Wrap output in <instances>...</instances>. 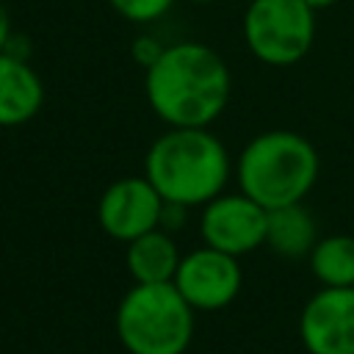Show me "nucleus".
I'll list each match as a JSON object with an SVG mask.
<instances>
[{"instance_id":"f257e3e1","label":"nucleus","mask_w":354,"mask_h":354,"mask_svg":"<svg viewBox=\"0 0 354 354\" xmlns=\"http://www.w3.org/2000/svg\"><path fill=\"white\" fill-rule=\"evenodd\" d=\"M144 94L166 127H210L230 105L232 75L207 44L174 41L144 72Z\"/></svg>"},{"instance_id":"f03ea898","label":"nucleus","mask_w":354,"mask_h":354,"mask_svg":"<svg viewBox=\"0 0 354 354\" xmlns=\"http://www.w3.org/2000/svg\"><path fill=\"white\" fill-rule=\"evenodd\" d=\"M235 166L210 127H169L144 155V177L169 205L202 207L227 191Z\"/></svg>"},{"instance_id":"7ed1b4c3","label":"nucleus","mask_w":354,"mask_h":354,"mask_svg":"<svg viewBox=\"0 0 354 354\" xmlns=\"http://www.w3.org/2000/svg\"><path fill=\"white\" fill-rule=\"evenodd\" d=\"M318 174V149L293 130H266L254 136L235 160L238 191L266 210L299 205L313 191Z\"/></svg>"},{"instance_id":"20e7f679","label":"nucleus","mask_w":354,"mask_h":354,"mask_svg":"<svg viewBox=\"0 0 354 354\" xmlns=\"http://www.w3.org/2000/svg\"><path fill=\"white\" fill-rule=\"evenodd\" d=\"M194 313L174 282H136L116 307L119 343L130 354H185L194 337Z\"/></svg>"},{"instance_id":"39448f33","label":"nucleus","mask_w":354,"mask_h":354,"mask_svg":"<svg viewBox=\"0 0 354 354\" xmlns=\"http://www.w3.org/2000/svg\"><path fill=\"white\" fill-rule=\"evenodd\" d=\"M315 14L304 0H252L243 11V44L268 66L299 64L315 41Z\"/></svg>"},{"instance_id":"423d86ee","label":"nucleus","mask_w":354,"mask_h":354,"mask_svg":"<svg viewBox=\"0 0 354 354\" xmlns=\"http://www.w3.org/2000/svg\"><path fill=\"white\" fill-rule=\"evenodd\" d=\"M266 224L268 210L263 205L249 199L243 191H224L207 205H202L199 238L210 249L241 257L266 246Z\"/></svg>"},{"instance_id":"0eeeda50","label":"nucleus","mask_w":354,"mask_h":354,"mask_svg":"<svg viewBox=\"0 0 354 354\" xmlns=\"http://www.w3.org/2000/svg\"><path fill=\"white\" fill-rule=\"evenodd\" d=\"M163 196L155 191V185L141 174L119 177L113 180L97 202V221L102 232L113 241L130 243L144 232H152L160 227L163 218Z\"/></svg>"},{"instance_id":"6e6552de","label":"nucleus","mask_w":354,"mask_h":354,"mask_svg":"<svg viewBox=\"0 0 354 354\" xmlns=\"http://www.w3.org/2000/svg\"><path fill=\"white\" fill-rule=\"evenodd\" d=\"M171 282L194 310L213 313V310H224L238 299L243 285V271L238 257L202 243L199 249L183 254Z\"/></svg>"},{"instance_id":"1a4fd4ad","label":"nucleus","mask_w":354,"mask_h":354,"mask_svg":"<svg viewBox=\"0 0 354 354\" xmlns=\"http://www.w3.org/2000/svg\"><path fill=\"white\" fill-rule=\"evenodd\" d=\"M299 337L310 354H354V288H321L299 315Z\"/></svg>"},{"instance_id":"9d476101","label":"nucleus","mask_w":354,"mask_h":354,"mask_svg":"<svg viewBox=\"0 0 354 354\" xmlns=\"http://www.w3.org/2000/svg\"><path fill=\"white\" fill-rule=\"evenodd\" d=\"M44 105V83L28 58L0 53V127L30 122Z\"/></svg>"},{"instance_id":"9b49d317","label":"nucleus","mask_w":354,"mask_h":354,"mask_svg":"<svg viewBox=\"0 0 354 354\" xmlns=\"http://www.w3.org/2000/svg\"><path fill=\"white\" fill-rule=\"evenodd\" d=\"M180 260H183L180 249H177L171 232H166L163 227L138 235L136 241L127 243V252H124L127 271H130L133 282H138V285L171 282Z\"/></svg>"},{"instance_id":"f8f14e48","label":"nucleus","mask_w":354,"mask_h":354,"mask_svg":"<svg viewBox=\"0 0 354 354\" xmlns=\"http://www.w3.org/2000/svg\"><path fill=\"white\" fill-rule=\"evenodd\" d=\"M318 243V227L313 213L299 202V205H285L277 210H268V224H266V246L285 257V260H299L310 257L313 246Z\"/></svg>"},{"instance_id":"ddd939ff","label":"nucleus","mask_w":354,"mask_h":354,"mask_svg":"<svg viewBox=\"0 0 354 354\" xmlns=\"http://www.w3.org/2000/svg\"><path fill=\"white\" fill-rule=\"evenodd\" d=\"M307 260L324 288H354V235L318 238Z\"/></svg>"},{"instance_id":"4468645a","label":"nucleus","mask_w":354,"mask_h":354,"mask_svg":"<svg viewBox=\"0 0 354 354\" xmlns=\"http://www.w3.org/2000/svg\"><path fill=\"white\" fill-rule=\"evenodd\" d=\"M108 3L119 17H124L130 22H138V25L160 19L174 6V0H108Z\"/></svg>"},{"instance_id":"2eb2a0df","label":"nucleus","mask_w":354,"mask_h":354,"mask_svg":"<svg viewBox=\"0 0 354 354\" xmlns=\"http://www.w3.org/2000/svg\"><path fill=\"white\" fill-rule=\"evenodd\" d=\"M163 50H166V44H160L152 33H141V36H136L133 39V47H130V55H133V61L147 72L160 55H163Z\"/></svg>"},{"instance_id":"dca6fc26","label":"nucleus","mask_w":354,"mask_h":354,"mask_svg":"<svg viewBox=\"0 0 354 354\" xmlns=\"http://www.w3.org/2000/svg\"><path fill=\"white\" fill-rule=\"evenodd\" d=\"M11 36H14V28H11V14H8V8L0 3V53L8 47Z\"/></svg>"},{"instance_id":"f3484780","label":"nucleus","mask_w":354,"mask_h":354,"mask_svg":"<svg viewBox=\"0 0 354 354\" xmlns=\"http://www.w3.org/2000/svg\"><path fill=\"white\" fill-rule=\"evenodd\" d=\"M313 11H324V8H332L335 3H340V0H304Z\"/></svg>"},{"instance_id":"a211bd4d","label":"nucleus","mask_w":354,"mask_h":354,"mask_svg":"<svg viewBox=\"0 0 354 354\" xmlns=\"http://www.w3.org/2000/svg\"><path fill=\"white\" fill-rule=\"evenodd\" d=\"M188 3H194V6H207V3H213V0H188Z\"/></svg>"}]
</instances>
